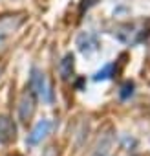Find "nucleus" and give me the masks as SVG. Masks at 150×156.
<instances>
[{
	"label": "nucleus",
	"instance_id": "8",
	"mask_svg": "<svg viewBox=\"0 0 150 156\" xmlns=\"http://www.w3.org/2000/svg\"><path fill=\"white\" fill-rule=\"evenodd\" d=\"M94 4H95V0H83V2H81V13L84 9H88V8H92Z\"/></svg>",
	"mask_w": 150,
	"mask_h": 156
},
{
	"label": "nucleus",
	"instance_id": "6",
	"mask_svg": "<svg viewBox=\"0 0 150 156\" xmlns=\"http://www.w3.org/2000/svg\"><path fill=\"white\" fill-rule=\"evenodd\" d=\"M110 73H112V64H106L101 72H97L95 73V77H94V79L95 81H101V79H106V77H110Z\"/></svg>",
	"mask_w": 150,
	"mask_h": 156
},
{
	"label": "nucleus",
	"instance_id": "7",
	"mask_svg": "<svg viewBox=\"0 0 150 156\" xmlns=\"http://www.w3.org/2000/svg\"><path fill=\"white\" fill-rule=\"evenodd\" d=\"M132 88H134V85L132 83H124L123 85V92H121V98H128V94H132Z\"/></svg>",
	"mask_w": 150,
	"mask_h": 156
},
{
	"label": "nucleus",
	"instance_id": "5",
	"mask_svg": "<svg viewBox=\"0 0 150 156\" xmlns=\"http://www.w3.org/2000/svg\"><path fill=\"white\" fill-rule=\"evenodd\" d=\"M59 70H60V75L64 77V79H68V77L71 75V72H73V55H71V53H68V55L60 61Z\"/></svg>",
	"mask_w": 150,
	"mask_h": 156
},
{
	"label": "nucleus",
	"instance_id": "1",
	"mask_svg": "<svg viewBox=\"0 0 150 156\" xmlns=\"http://www.w3.org/2000/svg\"><path fill=\"white\" fill-rule=\"evenodd\" d=\"M31 90L35 92V96H39L42 101L49 103L51 101V90H49V83L44 72H40L39 68L31 70Z\"/></svg>",
	"mask_w": 150,
	"mask_h": 156
},
{
	"label": "nucleus",
	"instance_id": "3",
	"mask_svg": "<svg viewBox=\"0 0 150 156\" xmlns=\"http://www.w3.org/2000/svg\"><path fill=\"white\" fill-rule=\"evenodd\" d=\"M17 136V127L11 118L0 116V143H9Z\"/></svg>",
	"mask_w": 150,
	"mask_h": 156
},
{
	"label": "nucleus",
	"instance_id": "2",
	"mask_svg": "<svg viewBox=\"0 0 150 156\" xmlns=\"http://www.w3.org/2000/svg\"><path fill=\"white\" fill-rule=\"evenodd\" d=\"M35 112V92L33 90H28L22 94L20 98V103H19V118L22 123H28L31 119Z\"/></svg>",
	"mask_w": 150,
	"mask_h": 156
},
{
	"label": "nucleus",
	"instance_id": "4",
	"mask_svg": "<svg viewBox=\"0 0 150 156\" xmlns=\"http://www.w3.org/2000/svg\"><path fill=\"white\" fill-rule=\"evenodd\" d=\"M49 129H51V123H49L48 119L39 121V123L35 125V129L31 130V134H29V138H28V143L35 145V143L42 141V138H46V134L49 132Z\"/></svg>",
	"mask_w": 150,
	"mask_h": 156
}]
</instances>
